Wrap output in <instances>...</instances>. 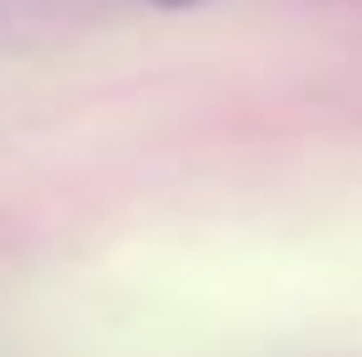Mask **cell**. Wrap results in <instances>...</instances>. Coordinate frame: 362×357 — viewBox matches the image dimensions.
I'll return each instance as SVG.
<instances>
[{
	"label": "cell",
	"mask_w": 362,
	"mask_h": 357,
	"mask_svg": "<svg viewBox=\"0 0 362 357\" xmlns=\"http://www.w3.org/2000/svg\"><path fill=\"white\" fill-rule=\"evenodd\" d=\"M153 6H199V0H153Z\"/></svg>",
	"instance_id": "cell-1"
}]
</instances>
